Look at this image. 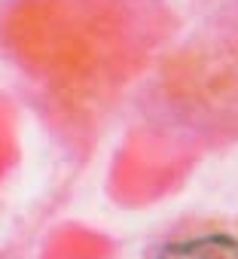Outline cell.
I'll return each instance as SVG.
<instances>
[{"mask_svg": "<svg viewBox=\"0 0 238 259\" xmlns=\"http://www.w3.org/2000/svg\"><path fill=\"white\" fill-rule=\"evenodd\" d=\"M153 259H238V226L211 223L171 235L159 244Z\"/></svg>", "mask_w": 238, "mask_h": 259, "instance_id": "1", "label": "cell"}]
</instances>
